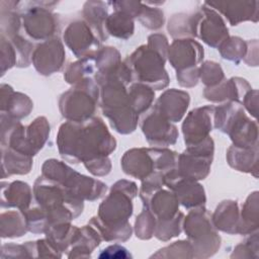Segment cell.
Segmentation results:
<instances>
[{
	"label": "cell",
	"mask_w": 259,
	"mask_h": 259,
	"mask_svg": "<svg viewBox=\"0 0 259 259\" xmlns=\"http://www.w3.org/2000/svg\"><path fill=\"white\" fill-rule=\"evenodd\" d=\"M167 55L170 63L178 72L195 67L203 58V49L193 39H176L169 47Z\"/></svg>",
	"instance_id": "14"
},
{
	"label": "cell",
	"mask_w": 259,
	"mask_h": 259,
	"mask_svg": "<svg viewBox=\"0 0 259 259\" xmlns=\"http://www.w3.org/2000/svg\"><path fill=\"white\" fill-rule=\"evenodd\" d=\"M164 183L174 191L178 201L186 208L204 205V190L196 180L184 177L174 169L165 175Z\"/></svg>",
	"instance_id": "8"
},
{
	"label": "cell",
	"mask_w": 259,
	"mask_h": 259,
	"mask_svg": "<svg viewBox=\"0 0 259 259\" xmlns=\"http://www.w3.org/2000/svg\"><path fill=\"white\" fill-rule=\"evenodd\" d=\"M98 100V88L92 79L77 84L61 96L60 110L70 121L82 122L93 115Z\"/></svg>",
	"instance_id": "5"
},
{
	"label": "cell",
	"mask_w": 259,
	"mask_h": 259,
	"mask_svg": "<svg viewBox=\"0 0 259 259\" xmlns=\"http://www.w3.org/2000/svg\"><path fill=\"white\" fill-rule=\"evenodd\" d=\"M31 200V191L29 186L21 181H15L8 187L2 186V206L18 207L21 211L26 210Z\"/></svg>",
	"instance_id": "20"
},
{
	"label": "cell",
	"mask_w": 259,
	"mask_h": 259,
	"mask_svg": "<svg viewBox=\"0 0 259 259\" xmlns=\"http://www.w3.org/2000/svg\"><path fill=\"white\" fill-rule=\"evenodd\" d=\"M257 147L240 148L232 146L228 150L227 157L233 168L239 171L252 172V170L257 171Z\"/></svg>",
	"instance_id": "24"
},
{
	"label": "cell",
	"mask_w": 259,
	"mask_h": 259,
	"mask_svg": "<svg viewBox=\"0 0 259 259\" xmlns=\"http://www.w3.org/2000/svg\"><path fill=\"white\" fill-rule=\"evenodd\" d=\"M205 5L221 12L231 25H237L243 21H258L259 1L235 0V1H206Z\"/></svg>",
	"instance_id": "12"
},
{
	"label": "cell",
	"mask_w": 259,
	"mask_h": 259,
	"mask_svg": "<svg viewBox=\"0 0 259 259\" xmlns=\"http://www.w3.org/2000/svg\"><path fill=\"white\" fill-rule=\"evenodd\" d=\"M135 29L134 17L122 10L114 9L105 20V30L118 38L126 39L133 35Z\"/></svg>",
	"instance_id": "23"
},
{
	"label": "cell",
	"mask_w": 259,
	"mask_h": 259,
	"mask_svg": "<svg viewBox=\"0 0 259 259\" xmlns=\"http://www.w3.org/2000/svg\"><path fill=\"white\" fill-rule=\"evenodd\" d=\"M137 195V185L127 180L117 181L111 188L110 194L99 206L98 218H93V225L104 239L126 240L132 233L127 219L133 213L132 198Z\"/></svg>",
	"instance_id": "2"
},
{
	"label": "cell",
	"mask_w": 259,
	"mask_h": 259,
	"mask_svg": "<svg viewBox=\"0 0 259 259\" xmlns=\"http://www.w3.org/2000/svg\"><path fill=\"white\" fill-rule=\"evenodd\" d=\"M198 75L202 82L208 87L215 86L224 79V72L220 65L213 62H205L198 71Z\"/></svg>",
	"instance_id": "34"
},
{
	"label": "cell",
	"mask_w": 259,
	"mask_h": 259,
	"mask_svg": "<svg viewBox=\"0 0 259 259\" xmlns=\"http://www.w3.org/2000/svg\"><path fill=\"white\" fill-rule=\"evenodd\" d=\"M198 70L195 67L188 68L185 70H181L177 72V79L181 86L191 87L196 85L198 79Z\"/></svg>",
	"instance_id": "37"
},
{
	"label": "cell",
	"mask_w": 259,
	"mask_h": 259,
	"mask_svg": "<svg viewBox=\"0 0 259 259\" xmlns=\"http://www.w3.org/2000/svg\"><path fill=\"white\" fill-rule=\"evenodd\" d=\"M2 235L5 236H21L26 232L27 223L24 212L8 211L1 214Z\"/></svg>",
	"instance_id": "30"
},
{
	"label": "cell",
	"mask_w": 259,
	"mask_h": 259,
	"mask_svg": "<svg viewBox=\"0 0 259 259\" xmlns=\"http://www.w3.org/2000/svg\"><path fill=\"white\" fill-rule=\"evenodd\" d=\"M121 166L123 171L141 180L146 179L157 170L153 149H132L127 151L122 159Z\"/></svg>",
	"instance_id": "16"
},
{
	"label": "cell",
	"mask_w": 259,
	"mask_h": 259,
	"mask_svg": "<svg viewBox=\"0 0 259 259\" xmlns=\"http://www.w3.org/2000/svg\"><path fill=\"white\" fill-rule=\"evenodd\" d=\"M212 222L215 227L224 232L237 233L239 232L240 218L239 209L236 201H223L215 209L212 217Z\"/></svg>",
	"instance_id": "21"
},
{
	"label": "cell",
	"mask_w": 259,
	"mask_h": 259,
	"mask_svg": "<svg viewBox=\"0 0 259 259\" xmlns=\"http://www.w3.org/2000/svg\"><path fill=\"white\" fill-rule=\"evenodd\" d=\"M146 208L160 221H167L175 218L178 214L179 201L175 193L167 190L157 189L155 191L140 194Z\"/></svg>",
	"instance_id": "15"
},
{
	"label": "cell",
	"mask_w": 259,
	"mask_h": 259,
	"mask_svg": "<svg viewBox=\"0 0 259 259\" xmlns=\"http://www.w3.org/2000/svg\"><path fill=\"white\" fill-rule=\"evenodd\" d=\"M85 167L94 175L98 176H103L109 173L111 165L110 161L107 157H102V158H97L94 160H91L89 162L84 163Z\"/></svg>",
	"instance_id": "36"
},
{
	"label": "cell",
	"mask_w": 259,
	"mask_h": 259,
	"mask_svg": "<svg viewBox=\"0 0 259 259\" xmlns=\"http://www.w3.org/2000/svg\"><path fill=\"white\" fill-rule=\"evenodd\" d=\"M214 107L203 106L193 109L186 116L183 124V135L186 145L194 146L205 140L211 131V116Z\"/></svg>",
	"instance_id": "13"
},
{
	"label": "cell",
	"mask_w": 259,
	"mask_h": 259,
	"mask_svg": "<svg viewBox=\"0 0 259 259\" xmlns=\"http://www.w3.org/2000/svg\"><path fill=\"white\" fill-rule=\"evenodd\" d=\"M64 40L78 58L93 56V51L98 48L100 41L86 21L82 20L68 25L64 32Z\"/></svg>",
	"instance_id": "9"
},
{
	"label": "cell",
	"mask_w": 259,
	"mask_h": 259,
	"mask_svg": "<svg viewBox=\"0 0 259 259\" xmlns=\"http://www.w3.org/2000/svg\"><path fill=\"white\" fill-rule=\"evenodd\" d=\"M258 193H252L246 200L242 209V218L240 219L239 232L250 233L257 229L258 226Z\"/></svg>",
	"instance_id": "28"
},
{
	"label": "cell",
	"mask_w": 259,
	"mask_h": 259,
	"mask_svg": "<svg viewBox=\"0 0 259 259\" xmlns=\"http://www.w3.org/2000/svg\"><path fill=\"white\" fill-rule=\"evenodd\" d=\"M57 141L62 157L72 163H86L107 157L116 146L115 140L99 117L82 122L67 121L61 125Z\"/></svg>",
	"instance_id": "1"
},
{
	"label": "cell",
	"mask_w": 259,
	"mask_h": 259,
	"mask_svg": "<svg viewBox=\"0 0 259 259\" xmlns=\"http://www.w3.org/2000/svg\"><path fill=\"white\" fill-rule=\"evenodd\" d=\"M251 90L250 85L246 80L241 78H232L228 81L221 82L220 84L207 87L204 90V96L211 101H222L231 99L233 101H239L245 94Z\"/></svg>",
	"instance_id": "18"
},
{
	"label": "cell",
	"mask_w": 259,
	"mask_h": 259,
	"mask_svg": "<svg viewBox=\"0 0 259 259\" xmlns=\"http://www.w3.org/2000/svg\"><path fill=\"white\" fill-rule=\"evenodd\" d=\"M165 59L149 46H142L126 59V65L139 83L159 90L169 83L168 74L164 69Z\"/></svg>",
	"instance_id": "4"
},
{
	"label": "cell",
	"mask_w": 259,
	"mask_h": 259,
	"mask_svg": "<svg viewBox=\"0 0 259 259\" xmlns=\"http://www.w3.org/2000/svg\"><path fill=\"white\" fill-rule=\"evenodd\" d=\"M221 55L224 59L239 62L242 58H244L247 52L246 42L243 41L240 37L232 36L228 37L220 47Z\"/></svg>",
	"instance_id": "31"
},
{
	"label": "cell",
	"mask_w": 259,
	"mask_h": 259,
	"mask_svg": "<svg viewBox=\"0 0 259 259\" xmlns=\"http://www.w3.org/2000/svg\"><path fill=\"white\" fill-rule=\"evenodd\" d=\"M93 65V56L82 58L81 61L73 63L67 68L65 72V79L67 82L72 84H79L89 80L94 72Z\"/></svg>",
	"instance_id": "27"
},
{
	"label": "cell",
	"mask_w": 259,
	"mask_h": 259,
	"mask_svg": "<svg viewBox=\"0 0 259 259\" xmlns=\"http://www.w3.org/2000/svg\"><path fill=\"white\" fill-rule=\"evenodd\" d=\"M155 230V217L148 209H144L136 221L137 236L141 238H150Z\"/></svg>",
	"instance_id": "35"
},
{
	"label": "cell",
	"mask_w": 259,
	"mask_h": 259,
	"mask_svg": "<svg viewBox=\"0 0 259 259\" xmlns=\"http://www.w3.org/2000/svg\"><path fill=\"white\" fill-rule=\"evenodd\" d=\"M32 164L30 156L13 151L10 148L2 147V169L3 175L11 174H25L28 173Z\"/></svg>",
	"instance_id": "25"
},
{
	"label": "cell",
	"mask_w": 259,
	"mask_h": 259,
	"mask_svg": "<svg viewBox=\"0 0 259 259\" xmlns=\"http://www.w3.org/2000/svg\"><path fill=\"white\" fill-rule=\"evenodd\" d=\"M50 134V125L45 117H37L26 127V139L36 154L45 145Z\"/></svg>",
	"instance_id": "29"
},
{
	"label": "cell",
	"mask_w": 259,
	"mask_h": 259,
	"mask_svg": "<svg viewBox=\"0 0 259 259\" xmlns=\"http://www.w3.org/2000/svg\"><path fill=\"white\" fill-rule=\"evenodd\" d=\"M138 18L141 23L149 29H158L163 26L164 23L163 11L157 7H151L144 3Z\"/></svg>",
	"instance_id": "33"
},
{
	"label": "cell",
	"mask_w": 259,
	"mask_h": 259,
	"mask_svg": "<svg viewBox=\"0 0 259 259\" xmlns=\"http://www.w3.org/2000/svg\"><path fill=\"white\" fill-rule=\"evenodd\" d=\"M154 97L155 94L152 88L143 83H134L130 87V105L138 115L145 112L150 107Z\"/></svg>",
	"instance_id": "26"
},
{
	"label": "cell",
	"mask_w": 259,
	"mask_h": 259,
	"mask_svg": "<svg viewBox=\"0 0 259 259\" xmlns=\"http://www.w3.org/2000/svg\"><path fill=\"white\" fill-rule=\"evenodd\" d=\"M193 20L192 15L178 13L173 15L168 24V30L175 36L179 35H193Z\"/></svg>",
	"instance_id": "32"
},
{
	"label": "cell",
	"mask_w": 259,
	"mask_h": 259,
	"mask_svg": "<svg viewBox=\"0 0 259 259\" xmlns=\"http://www.w3.org/2000/svg\"><path fill=\"white\" fill-rule=\"evenodd\" d=\"M193 36H199L204 42L219 48L229 36L228 27L222 16L203 3L201 8L192 14Z\"/></svg>",
	"instance_id": "7"
},
{
	"label": "cell",
	"mask_w": 259,
	"mask_h": 259,
	"mask_svg": "<svg viewBox=\"0 0 259 259\" xmlns=\"http://www.w3.org/2000/svg\"><path fill=\"white\" fill-rule=\"evenodd\" d=\"M189 104L188 93L180 90L169 89L157 100L153 107L169 121H178L183 116Z\"/></svg>",
	"instance_id": "17"
},
{
	"label": "cell",
	"mask_w": 259,
	"mask_h": 259,
	"mask_svg": "<svg viewBox=\"0 0 259 259\" xmlns=\"http://www.w3.org/2000/svg\"><path fill=\"white\" fill-rule=\"evenodd\" d=\"M23 3V2H22ZM55 1H29L20 3V15L23 29L26 34L35 40H45L51 37L58 26V20L52 13Z\"/></svg>",
	"instance_id": "6"
},
{
	"label": "cell",
	"mask_w": 259,
	"mask_h": 259,
	"mask_svg": "<svg viewBox=\"0 0 259 259\" xmlns=\"http://www.w3.org/2000/svg\"><path fill=\"white\" fill-rule=\"evenodd\" d=\"M141 126L151 145L163 147L172 145L178 137L176 126L154 108L143 118Z\"/></svg>",
	"instance_id": "10"
},
{
	"label": "cell",
	"mask_w": 259,
	"mask_h": 259,
	"mask_svg": "<svg viewBox=\"0 0 259 259\" xmlns=\"http://www.w3.org/2000/svg\"><path fill=\"white\" fill-rule=\"evenodd\" d=\"M64 47L58 37L45 40L31 55V61L35 69L42 75H51L59 71L64 64Z\"/></svg>",
	"instance_id": "11"
},
{
	"label": "cell",
	"mask_w": 259,
	"mask_h": 259,
	"mask_svg": "<svg viewBox=\"0 0 259 259\" xmlns=\"http://www.w3.org/2000/svg\"><path fill=\"white\" fill-rule=\"evenodd\" d=\"M7 92V97L2 95V112L7 111L12 118L18 119L29 114L32 109V102L30 99L21 93H14L11 87L4 85Z\"/></svg>",
	"instance_id": "22"
},
{
	"label": "cell",
	"mask_w": 259,
	"mask_h": 259,
	"mask_svg": "<svg viewBox=\"0 0 259 259\" xmlns=\"http://www.w3.org/2000/svg\"><path fill=\"white\" fill-rule=\"evenodd\" d=\"M42 176L59 183L71 196L79 200H95L106 191V185L99 180L84 176L65 163L51 159L42 166Z\"/></svg>",
	"instance_id": "3"
},
{
	"label": "cell",
	"mask_w": 259,
	"mask_h": 259,
	"mask_svg": "<svg viewBox=\"0 0 259 259\" xmlns=\"http://www.w3.org/2000/svg\"><path fill=\"white\" fill-rule=\"evenodd\" d=\"M107 5V3L102 1H87L83 6V16L86 23L100 41L107 38L105 30V20L108 16Z\"/></svg>",
	"instance_id": "19"
},
{
	"label": "cell",
	"mask_w": 259,
	"mask_h": 259,
	"mask_svg": "<svg viewBox=\"0 0 259 259\" xmlns=\"http://www.w3.org/2000/svg\"><path fill=\"white\" fill-rule=\"evenodd\" d=\"M244 105L246 108L256 116L257 113V91L256 90H249L244 96Z\"/></svg>",
	"instance_id": "38"
}]
</instances>
